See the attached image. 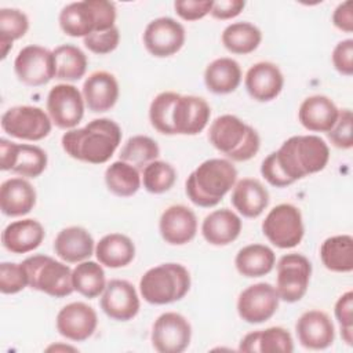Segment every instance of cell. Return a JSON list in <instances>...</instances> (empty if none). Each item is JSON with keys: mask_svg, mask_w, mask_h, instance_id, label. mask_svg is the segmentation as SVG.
<instances>
[{"mask_svg": "<svg viewBox=\"0 0 353 353\" xmlns=\"http://www.w3.org/2000/svg\"><path fill=\"white\" fill-rule=\"evenodd\" d=\"M95 256L102 266L110 269L124 268L134 261L135 245L125 234L109 233L97 243Z\"/></svg>", "mask_w": 353, "mask_h": 353, "instance_id": "cell-32", "label": "cell"}, {"mask_svg": "<svg viewBox=\"0 0 353 353\" xmlns=\"http://www.w3.org/2000/svg\"><path fill=\"white\" fill-rule=\"evenodd\" d=\"M245 7V1L243 0H218L214 1L211 8V17L215 19L226 21L237 17Z\"/></svg>", "mask_w": 353, "mask_h": 353, "instance_id": "cell-49", "label": "cell"}, {"mask_svg": "<svg viewBox=\"0 0 353 353\" xmlns=\"http://www.w3.org/2000/svg\"><path fill=\"white\" fill-rule=\"evenodd\" d=\"M239 350L247 353H291L294 352V341L285 328L269 327L244 335Z\"/></svg>", "mask_w": 353, "mask_h": 353, "instance_id": "cell-30", "label": "cell"}, {"mask_svg": "<svg viewBox=\"0 0 353 353\" xmlns=\"http://www.w3.org/2000/svg\"><path fill=\"white\" fill-rule=\"evenodd\" d=\"M121 142L120 125L106 117L94 119L81 128L68 130L61 139L62 149L74 160L103 164Z\"/></svg>", "mask_w": 353, "mask_h": 353, "instance_id": "cell-2", "label": "cell"}, {"mask_svg": "<svg viewBox=\"0 0 353 353\" xmlns=\"http://www.w3.org/2000/svg\"><path fill=\"white\" fill-rule=\"evenodd\" d=\"M84 103L94 113L110 110L120 95L116 77L106 70L92 72L83 83L81 90Z\"/></svg>", "mask_w": 353, "mask_h": 353, "instance_id": "cell-23", "label": "cell"}, {"mask_svg": "<svg viewBox=\"0 0 353 353\" xmlns=\"http://www.w3.org/2000/svg\"><path fill=\"white\" fill-rule=\"evenodd\" d=\"M320 259L325 269L335 273L353 270V237L336 234L325 239L320 247Z\"/></svg>", "mask_w": 353, "mask_h": 353, "instance_id": "cell-34", "label": "cell"}, {"mask_svg": "<svg viewBox=\"0 0 353 353\" xmlns=\"http://www.w3.org/2000/svg\"><path fill=\"white\" fill-rule=\"evenodd\" d=\"M237 182V170L228 159L203 161L186 179L188 199L197 207L211 208L221 203Z\"/></svg>", "mask_w": 353, "mask_h": 353, "instance_id": "cell-3", "label": "cell"}, {"mask_svg": "<svg viewBox=\"0 0 353 353\" xmlns=\"http://www.w3.org/2000/svg\"><path fill=\"white\" fill-rule=\"evenodd\" d=\"M339 114L335 102L325 95H312L302 101L298 110L299 123L312 132H328Z\"/></svg>", "mask_w": 353, "mask_h": 353, "instance_id": "cell-25", "label": "cell"}, {"mask_svg": "<svg viewBox=\"0 0 353 353\" xmlns=\"http://www.w3.org/2000/svg\"><path fill=\"white\" fill-rule=\"evenodd\" d=\"M192 325L176 312L160 314L152 327L150 341L159 353H181L190 345Z\"/></svg>", "mask_w": 353, "mask_h": 353, "instance_id": "cell-12", "label": "cell"}, {"mask_svg": "<svg viewBox=\"0 0 353 353\" xmlns=\"http://www.w3.org/2000/svg\"><path fill=\"white\" fill-rule=\"evenodd\" d=\"M36 205V190L22 176L6 179L0 186V210L6 216H22Z\"/></svg>", "mask_w": 353, "mask_h": 353, "instance_id": "cell-27", "label": "cell"}, {"mask_svg": "<svg viewBox=\"0 0 353 353\" xmlns=\"http://www.w3.org/2000/svg\"><path fill=\"white\" fill-rule=\"evenodd\" d=\"M334 68L343 76L353 74V40L345 39L339 41L331 54Z\"/></svg>", "mask_w": 353, "mask_h": 353, "instance_id": "cell-48", "label": "cell"}, {"mask_svg": "<svg viewBox=\"0 0 353 353\" xmlns=\"http://www.w3.org/2000/svg\"><path fill=\"white\" fill-rule=\"evenodd\" d=\"M181 94L174 91H163L157 94L149 106V120L152 127L164 135H175L172 116L175 103Z\"/></svg>", "mask_w": 353, "mask_h": 353, "instance_id": "cell-41", "label": "cell"}, {"mask_svg": "<svg viewBox=\"0 0 353 353\" xmlns=\"http://www.w3.org/2000/svg\"><path fill=\"white\" fill-rule=\"evenodd\" d=\"M353 114L352 110L345 108L339 109L338 119L334 127L327 132L330 142L339 149H350L353 146Z\"/></svg>", "mask_w": 353, "mask_h": 353, "instance_id": "cell-44", "label": "cell"}, {"mask_svg": "<svg viewBox=\"0 0 353 353\" xmlns=\"http://www.w3.org/2000/svg\"><path fill=\"white\" fill-rule=\"evenodd\" d=\"M189 290V270L175 262L150 268L139 280L141 296L150 305H168L181 301Z\"/></svg>", "mask_w": 353, "mask_h": 353, "instance_id": "cell-5", "label": "cell"}, {"mask_svg": "<svg viewBox=\"0 0 353 353\" xmlns=\"http://www.w3.org/2000/svg\"><path fill=\"white\" fill-rule=\"evenodd\" d=\"M237 272L248 279L269 274L276 265L274 251L265 244H248L239 250L234 258Z\"/></svg>", "mask_w": 353, "mask_h": 353, "instance_id": "cell-33", "label": "cell"}, {"mask_svg": "<svg viewBox=\"0 0 353 353\" xmlns=\"http://www.w3.org/2000/svg\"><path fill=\"white\" fill-rule=\"evenodd\" d=\"M83 43L88 51L105 55L112 51H114L120 43V32L117 26H113L112 29L103 30V32H94L83 39Z\"/></svg>", "mask_w": 353, "mask_h": 353, "instance_id": "cell-46", "label": "cell"}, {"mask_svg": "<svg viewBox=\"0 0 353 353\" xmlns=\"http://www.w3.org/2000/svg\"><path fill=\"white\" fill-rule=\"evenodd\" d=\"M14 72L26 85H44L55 77L54 54L41 46L29 44L15 57Z\"/></svg>", "mask_w": 353, "mask_h": 353, "instance_id": "cell-13", "label": "cell"}, {"mask_svg": "<svg viewBox=\"0 0 353 353\" xmlns=\"http://www.w3.org/2000/svg\"><path fill=\"white\" fill-rule=\"evenodd\" d=\"M54 251L66 263L87 261L95 252L91 233L81 226L63 228L54 240Z\"/></svg>", "mask_w": 353, "mask_h": 353, "instance_id": "cell-24", "label": "cell"}, {"mask_svg": "<svg viewBox=\"0 0 353 353\" xmlns=\"http://www.w3.org/2000/svg\"><path fill=\"white\" fill-rule=\"evenodd\" d=\"M241 68L233 58L222 57L210 62L204 70V84L212 94H230L241 83Z\"/></svg>", "mask_w": 353, "mask_h": 353, "instance_id": "cell-31", "label": "cell"}, {"mask_svg": "<svg viewBox=\"0 0 353 353\" xmlns=\"http://www.w3.org/2000/svg\"><path fill=\"white\" fill-rule=\"evenodd\" d=\"M210 116L211 108L204 98L196 95H179L172 116L175 134H200L207 127Z\"/></svg>", "mask_w": 353, "mask_h": 353, "instance_id": "cell-22", "label": "cell"}, {"mask_svg": "<svg viewBox=\"0 0 353 353\" xmlns=\"http://www.w3.org/2000/svg\"><path fill=\"white\" fill-rule=\"evenodd\" d=\"M55 325L63 338L73 342H83L95 332L98 316L92 306L84 302H70L58 312Z\"/></svg>", "mask_w": 353, "mask_h": 353, "instance_id": "cell-17", "label": "cell"}, {"mask_svg": "<svg viewBox=\"0 0 353 353\" xmlns=\"http://www.w3.org/2000/svg\"><path fill=\"white\" fill-rule=\"evenodd\" d=\"M222 44L223 47L237 55H247L254 52L261 41L262 32L258 26L251 22L240 21L228 25L222 32Z\"/></svg>", "mask_w": 353, "mask_h": 353, "instance_id": "cell-35", "label": "cell"}, {"mask_svg": "<svg viewBox=\"0 0 353 353\" xmlns=\"http://www.w3.org/2000/svg\"><path fill=\"white\" fill-rule=\"evenodd\" d=\"M280 298L269 283H256L243 290L237 298V313L248 324H261L274 316Z\"/></svg>", "mask_w": 353, "mask_h": 353, "instance_id": "cell-14", "label": "cell"}, {"mask_svg": "<svg viewBox=\"0 0 353 353\" xmlns=\"http://www.w3.org/2000/svg\"><path fill=\"white\" fill-rule=\"evenodd\" d=\"M141 178L146 192L153 194H161L168 192L174 186L176 181V171L170 163L163 160H154L142 170Z\"/></svg>", "mask_w": 353, "mask_h": 353, "instance_id": "cell-42", "label": "cell"}, {"mask_svg": "<svg viewBox=\"0 0 353 353\" xmlns=\"http://www.w3.org/2000/svg\"><path fill=\"white\" fill-rule=\"evenodd\" d=\"M55 79L65 81L80 80L87 70V55L73 44H62L52 50Z\"/></svg>", "mask_w": 353, "mask_h": 353, "instance_id": "cell-38", "label": "cell"}, {"mask_svg": "<svg viewBox=\"0 0 353 353\" xmlns=\"http://www.w3.org/2000/svg\"><path fill=\"white\" fill-rule=\"evenodd\" d=\"M230 201L244 218H258L269 204V192L261 181L243 178L234 183Z\"/></svg>", "mask_w": 353, "mask_h": 353, "instance_id": "cell-29", "label": "cell"}, {"mask_svg": "<svg viewBox=\"0 0 353 353\" xmlns=\"http://www.w3.org/2000/svg\"><path fill=\"white\" fill-rule=\"evenodd\" d=\"M299 343L312 350L330 347L335 339V327L330 316L323 310H307L299 316L295 324Z\"/></svg>", "mask_w": 353, "mask_h": 353, "instance_id": "cell-18", "label": "cell"}, {"mask_svg": "<svg viewBox=\"0 0 353 353\" xmlns=\"http://www.w3.org/2000/svg\"><path fill=\"white\" fill-rule=\"evenodd\" d=\"M47 113L58 128L72 130L84 116V98L73 84H57L47 95Z\"/></svg>", "mask_w": 353, "mask_h": 353, "instance_id": "cell-11", "label": "cell"}, {"mask_svg": "<svg viewBox=\"0 0 353 353\" xmlns=\"http://www.w3.org/2000/svg\"><path fill=\"white\" fill-rule=\"evenodd\" d=\"M29 29V19L25 12L17 8L0 10V50L1 59L12 48V43L26 34Z\"/></svg>", "mask_w": 353, "mask_h": 353, "instance_id": "cell-40", "label": "cell"}, {"mask_svg": "<svg viewBox=\"0 0 353 353\" xmlns=\"http://www.w3.org/2000/svg\"><path fill=\"white\" fill-rule=\"evenodd\" d=\"M210 143L232 161L252 159L261 146L256 130L234 114L216 117L208 130Z\"/></svg>", "mask_w": 353, "mask_h": 353, "instance_id": "cell-4", "label": "cell"}, {"mask_svg": "<svg viewBox=\"0 0 353 353\" xmlns=\"http://www.w3.org/2000/svg\"><path fill=\"white\" fill-rule=\"evenodd\" d=\"M332 23L342 32H353V3L350 0H346L336 6L332 12Z\"/></svg>", "mask_w": 353, "mask_h": 353, "instance_id": "cell-50", "label": "cell"}, {"mask_svg": "<svg viewBox=\"0 0 353 353\" xmlns=\"http://www.w3.org/2000/svg\"><path fill=\"white\" fill-rule=\"evenodd\" d=\"M330 160V148L319 135H294L272 152L261 165L262 176L274 188H285L320 172Z\"/></svg>", "mask_w": 353, "mask_h": 353, "instance_id": "cell-1", "label": "cell"}, {"mask_svg": "<svg viewBox=\"0 0 353 353\" xmlns=\"http://www.w3.org/2000/svg\"><path fill=\"white\" fill-rule=\"evenodd\" d=\"M139 307L138 292L130 281L114 279L106 283L101 294V309L108 317L116 321H128L138 314Z\"/></svg>", "mask_w": 353, "mask_h": 353, "instance_id": "cell-16", "label": "cell"}, {"mask_svg": "<svg viewBox=\"0 0 353 353\" xmlns=\"http://www.w3.org/2000/svg\"><path fill=\"white\" fill-rule=\"evenodd\" d=\"M72 283L74 291L80 295L94 299L99 296L106 287L105 270L101 263L95 261H83L72 270Z\"/></svg>", "mask_w": 353, "mask_h": 353, "instance_id": "cell-37", "label": "cell"}, {"mask_svg": "<svg viewBox=\"0 0 353 353\" xmlns=\"http://www.w3.org/2000/svg\"><path fill=\"white\" fill-rule=\"evenodd\" d=\"M186 33L182 23L170 17L150 21L143 30V46L156 58H167L176 54L185 44Z\"/></svg>", "mask_w": 353, "mask_h": 353, "instance_id": "cell-15", "label": "cell"}, {"mask_svg": "<svg viewBox=\"0 0 353 353\" xmlns=\"http://www.w3.org/2000/svg\"><path fill=\"white\" fill-rule=\"evenodd\" d=\"M47 153L37 145L0 139V170L12 171L22 178H37L47 167Z\"/></svg>", "mask_w": 353, "mask_h": 353, "instance_id": "cell-10", "label": "cell"}, {"mask_svg": "<svg viewBox=\"0 0 353 353\" xmlns=\"http://www.w3.org/2000/svg\"><path fill=\"white\" fill-rule=\"evenodd\" d=\"M6 134L23 141H41L51 132L52 121L41 108L19 105L7 109L1 116Z\"/></svg>", "mask_w": 353, "mask_h": 353, "instance_id": "cell-8", "label": "cell"}, {"mask_svg": "<svg viewBox=\"0 0 353 353\" xmlns=\"http://www.w3.org/2000/svg\"><path fill=\"white\" fill-rule=\"evenodd\" d=\"M159 232L163 240L171 245L188 244L197 233V216L183 204L170 205L160 216Z\"/></svg>", "mask_w": 353, "mask_h": 353, "instance_id": "cell-19", "label": "cell"}, {"mask_svg": "<svg viewBox=\"0 0 353 353\" xmlns=\"http://www.w3.org/2000/svg\"><path fill=\"white\" fill-rule=\"evenodd\" d=\"M28 287L44 292L52 298H65L74 288L72 283V269L66 262H61L48 255H32L23 259Z\"/></svg>", "mask_w": 353, "mask_h": 353, "instance_id": "cell-6", "label": "cell"}, {"mask_svg": "<svg viewBox=\"0 0 353 353\" xmlns=\"http://www.w3.org/2000/svg\"><path fill=\"white\" fill-rule=\"evenodd\" d=\"M262 233L277 248L296 247L305 234L301 210L290 203L273 207L262 222Z\"/></svg>", "mask_w": 353, "mask_h": 353, "instance_id": "cell-7", "label": "cell"}, {"mask_svg": "<svg viewBox=\"0 0 353 353\" xmlns=\"http://www.w3.org/2000/svg\"><path fill=\"white\" fill-rule=\"evenodd\" d=\"M59 26L70 37H87L94 32H102V25L95 0H83L66 4L59 12Z\"/></svg>", "mask_w": 353, "mask_h": 353, "instance_id": "cell-20", "label": "cell"}, {"mask_svg": "<svg viewBox=\"0 0 353 353\" xmlns=\"http://www.w3.org/2000/svg\"><path fill=\"white\" fill-rule=\"evenodd\" d=\"M28 287V277L22 263H0V291L1 294H17Z\"/></svg>", "mask_w": 353, "mask_h": 353, "instance_id": "cell-43", "label": "cell"}, {"mask_svg": "<svg viewBox=\"0 0 353 353\" xmlns=\"http://www.w3.org/2000/svg\"><path fill=\"white\" fill-rule=\"evenodd\" d=\"M119 156L121 161H125L138 170H143L149 163L157 160L160 148L150 137L134 135L123 145Z\"/></svg>", "mask_w": 353, "mask_h": 353, "instance_id": "cell-39", "label": "cell"}, {"mask_svg": "<svg viewBox=\"0 0 353 353\" xmlns=\"http://www.w3.org/2000/svg\"><path fill=\"white\" fill-rule=\"evenodd\" d=\"M244 85L248 95L258 102H269L279 97L284 87L280 68L268 61L254 63L245 73Z\"/></svg>", "mask_w": 353, "mask_h": 353, "instance_id": "cell-21", "label": "cell"}, {"mask_svg": "<svg viewBox=\"0 0 353 353\" xmlns=\"http://www.w3.org/2000/svg\"><path fill=\"white\" fill-rule=\"evenodd\" d=\"M212 4L211 0H176L174 10L183 21H199L211 12Z\"/></svg>", "mask_w": 353, "mask_h": 353, "instance_id": "cell-47", "label": "cell"}, {"mask_svg": "<svg viewBox=\"0 0 353 353\" xmlns=\"http://www.w3.org/2000/svg\"><path fill=\"white\" fill-rule=\"evenodd\" d=\"M105 183L110 193L119 197H130L135 194L142 183L139 170L134 165L117 160L105 171Z\"/></svg>", "mask_w": 353, "mask_h": 353, "instance_id": "cell-36", "label": "cell"}, {"mask_svg": "<svg viewBox=\"0 0 353 353\" xmlns=\"http://www.w3.org/2000/svg\"><path fill=\"white\" fill-rule=\"evenodd\" d=\"M241 218L229 208L210 212L201 223V234L211 245H228L233 243L241 232Z\"/></svg>", "mask_w": 353, "mask_h": 353, "instance_id": "cell-28", "label": "cell"}, {"mask_svg": "<svg viewBox=\"0 0 353 353\" xmlns=\"http://www.w3.org/2000/svg\"><path fill=\"white\" fill-rule=\"evenodd\" d=\"M276 291L280 301L294 303L301 301L309 287L312 276L310 261L298 252L283 255L277 262Z\"/></svg>", "mask_w": 353, "mask_h": 353, "instance_id": "cell-9", "label": "cell"}, {"mask_svg": "<svg viewBox=\"0 0 353 353\" xmlns=\"http://www.w3.org/2000/svg\"><path fill=\"white\" fill-rule=\"evenodd\" d=\"M335 319L341 327V336L347 343H353V292L346 291L342 294L334 307Z\"/></svg>", "mask_w": 353, "mask_h": 353, "instance_id": "cell-45", "label": "cell"}, {"mask_svg": "<svg viewBox=\"0 0 353 353\" xmlns=\"http://www.w3.org/2000/svg\"><path fill=\"white\" fill-rule=\"evenodd\" d=\"M44 236L43 225L37 219L26 218L8 223L1 233V243L12 254H26L40 247Z\"/></svg>", "mask_w": 353, "mask_h": 353, "instance_id": "cell-26", "label": "cell"}]
</instances>
